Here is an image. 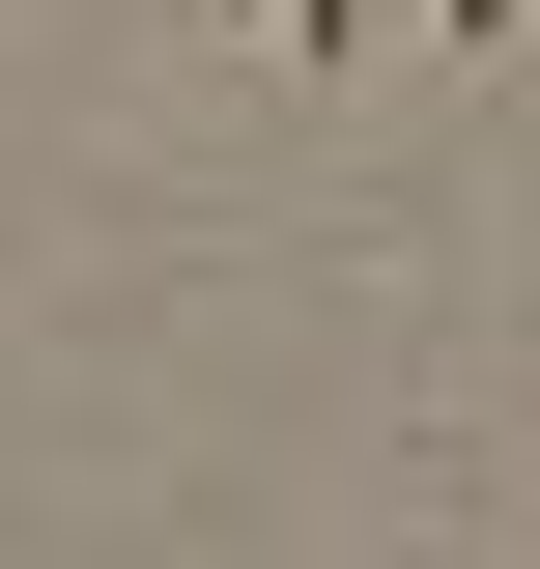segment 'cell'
Returning <instances> with one entry per match:
<instances>
[{"label": "cell", "instance_id": "cell-1", "mask_svg": "<svg viewBox=\"0 0 540 569\" xmlns=\"http://www.w3.org/2000/svg\"><path fill=\"white\" fill-rule=\"evenodd\" d=\"M427 29H456V58H483V29H512V0H427Z\"/></svg>", "mask_w": 540, "mask_h": 569}]
</instances>
